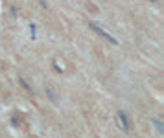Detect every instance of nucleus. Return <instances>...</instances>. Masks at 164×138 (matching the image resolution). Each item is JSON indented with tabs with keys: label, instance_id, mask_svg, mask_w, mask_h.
Instances as JSON below:
<instances>
[{
	"label": "nucleus",
	"instance_id": "7",
	"mask_svg": "<svg viewBox=\"0 0 164 138\" xmlns=\"http://www.w3.org/2000/svg\"><path fill=\"white\" fill-rule=\"evenodd\" d=\"M20 125V118L17 116V114H13L11 116V127H18Z\"/></svg>",
	"mask_w": 164,
	"mask_h": 138
},
{
	"label": "nucleus",
	"instance_id": "5",
	"mask_svg": "<svg viewBox=\"0 0 164 138\" xmlns=\"http://www.w3.org/2000/svg\"><path fill=\"white\" fill-rule=\"evenodd\" d=\"M151 123L157 129V134H164V123H162V118L160 116H153L151 118Z\"/></svg>",
	"mask_w": 164,
	"mask_h": 138
},
{
	"label": "nucleus",
	"instance_id": "8",
	"mask_svg": "<svg viewBox=\"0 0 164 138\" xmlns=\"http://www.w3.org/2000/svg\"><path fill=\"white\" fill-rule=\"evenodd\" d=\"M9 15H11L13 18H17V17H18V9H17L15 6H9Z\"/></svg>",
	"mask_w": 164,
	"mask_h": 138
},
{
	"label": "nucleus",
	"instance_id": "11",
	"mask_svg": "<svg viewBox=\"0 0 164 138\" xmlns=\"http://www.w3.org/2000/svg\"><path fill=\"white\" fill-rule=\"evenodd\" d=\"M149 2H151V4H155V2H157V0H149Z\"/></svg>",
	"mask_w": 164,
	"mask_h": 138
},
{
	"label": "nucleus",
	"instance_id": "4",
	"mask_svg": "<svg viewBox=\"0 0 164 138\" xmlns=\"http://www.w3.org/2000/svg\"><path fill=\"white\" fill-rule=\"evenodd\" d=\"M17 81L20 83V87H22V88H24V92H26V94H32V96H35V90H33V87H32V85L26 81V77L22 76V74H18V76H17Z\"/></svg>",
	"mask_w": 164,
	"mask_h": 138
},
{
	"label": "nucleus",
	"instance_id": "6",
	"mask_svg": "<svg viewBox=\"0 0 164 138\" xmlns=\"http://www.w3.org/2000/svg\"><path fill=\"white\" fill-rule=\"evenodd\" d=\"M30 37H32V41H35L37 39V24H35V22H30Z\"/></svg>",
	"mask_w": 164,
	"mask_h": 138
},
{
	"label": "nucleus",
	"instance_id": "10",
	"mask_svg": "<svg viewBox=\"0 0 164 138\" xmlns=\"http://www.w3.org/2000/svg\"><path fill=\"white\" fill-rule=\"evenodd\" d=\"M39 4H41L42 9H48V2H46V0H39Z\"/></svg>",
	"mask_w": 164,
	"mask_h": 138
},
{
	"label": "nucleus",
	"instance_id": "1",
	"mask_svg": "<svg viewBox=\"0 0 164 138\" xmlns=\"http://www.w3.org/2000/svg\"><path fill=\"white\" fill-rule=\"evenodd\" d=\"M89 28H90L92 31H94L96 35H100L102 39H105V41H107L109 44H112V46H118V44H120V42H118V39H116V37H112V35H111V33H109L107 30H103V28H102L100 24H96L94 20H90V22H89Z\"/></svg>",
	"mask_w": 164,
	"mask_h": 138
},
{
	"label": "nucleus",
	"instance_id": "2",
	"mask_svg": "<svg viewBox=\"0 0 164 138\" xmlns=\"http://www.w3.org/2000/svg\"><path fill=\"white\" fill-rule=\"evenodd\" d=\"M116 122H118V127L122 133L129 134L131 133V127H133V120L129 118V114L126 110H118V114H116Z\"/></svg>",
	"mask_w": 164,
	"mask_h": 138
},
{
	"label": "nucleus",
	"instance_id": "9",
	"mask_svg": "<svg viewBox=\"0 0 164 138\" xmlns=\"http://www.w3.org/2000/svg\"><path fill=\"white\" fill-rule=\"evenodd\" d=\"M52 66H54V70H55L57 74H63V70H61V68H59V64H57V61H54V63H52Z\"/></svg>",
	"mask_w": 164,
	"mask_h": 138
},
{
	"label": "nucleus",
	"instance_id": "3",
	"mask_svg": "<svg viewBox=\"0 0 164 138\" xmlns=\"http://www.w3.org/2000/svg\"><path fill=\"white\" fill-rule=\"evenodd\" d=\"M44 96L50 100V103L54 105V107H59V98H57V94H55V90H54V87H50V85H46L44 87Z\"/></svg>",
	"mask_w": 164,
	"mask_h": 138
}]
</instances>
